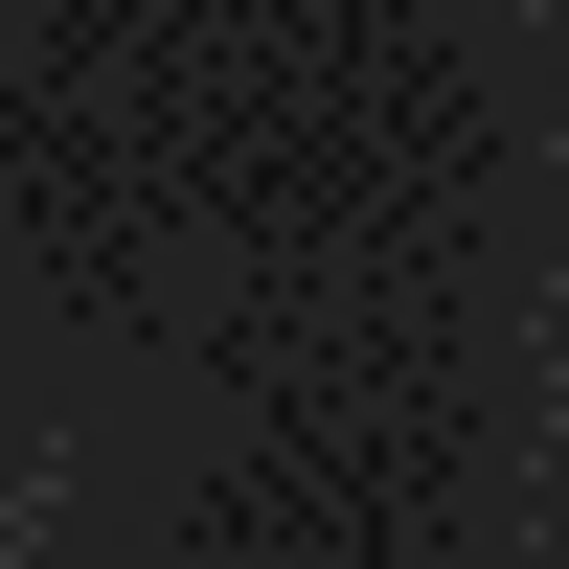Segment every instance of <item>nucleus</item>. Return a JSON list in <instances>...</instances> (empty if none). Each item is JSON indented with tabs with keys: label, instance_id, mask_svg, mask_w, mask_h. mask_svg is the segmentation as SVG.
Instances as JSON below:
<instances>
[]
</instances>
